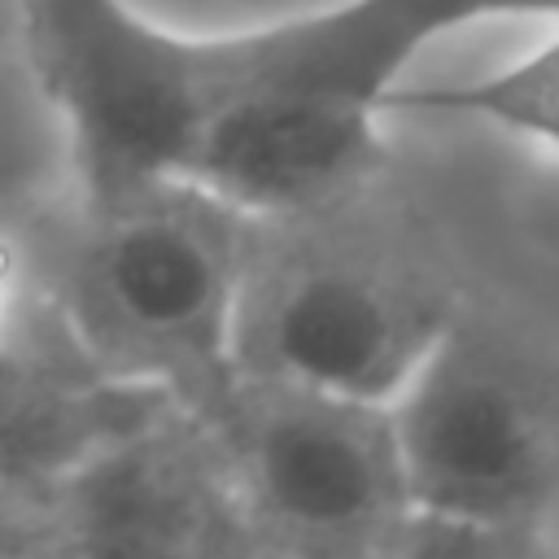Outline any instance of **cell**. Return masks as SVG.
I'll use <instances>...</instances> for the list:
<instances>
[{
	"label": "cell",
	"instance_id": "1",
	"mask_svg": "<svg viewBox=\"0 0 559 559\" xmlns=\"http://www.w3.org/2000/svg\"><path fill=\"white\" fill-rule=\"evenodd\" d=\"M253 218L188 179L74 197L35 231L31 271L79 354L188 411L236 376V301Z\"/></svg>",
	"mask_w": 559,
	"mask_h": 559
},
{
	"label": "cell",
	"instance_id": "2",
	"mask_svg": "<svg viewBox=\"0 0 559 559\" xmlns=\"http://www.w3.org/2000/svg\"><path fill=\"white\" fill-rule=\"evenodd\" d=\"M459 310L441 249L376 179L310 214L253 218L236 371L389 406Z\"/></svg>",
	"mask_w": 559,
	"mask_h": 559
},
{
	"label": "cell",
	"instance_id": "3",
	"mask_svg": "<svg viewBox=\"0 0 559 559\" xmlns=\"http://www.w3.org/2000/svg\"><path fill=\"white\" fill-rule=\"evenodd\" d=\"M17 26L87 201L179 179L197 131L240 87V31L179 35L131 0H17Z\"/></svg>",
	"mask_w": 559,
	"mask_h": 559
},
{
	"label": "cell",
	"instance_id": "4",
	"mask_svg": "<svg viewBox=\"0 0 559 559\" xmlns=\"http://www.w3.org/2000/svg\"><path fill=\"white\" fill-rule=\"evenodd\" d=\"M411 511L550 550L559 507V362L467 306L389 402Z\"/></svg>",
	"mask_w": 559,
	"mask_h": 559
},
{
	"label": "cell",
	"instance_id": "5",
	"mask_svg": "<svg viewBox=\"0 0 559 559\" xmlns=\"http://www.w3.org/2000/svg\"><path fill=\"white\" fill-rule=\"evenodd\" d=\"M210 432L253 550L389 555L411 493L393 411L236 371L192 411Z\"/></svg>",
	"mask_w": 559,
	"mask_h": 559
},
{
	"label": "cell",
	"instance_id": "6",
	"mask_svg": "<svg viewBox=\"0 0 559 559\" xmlns=\"http://www.w3.org/2000/svg\"><path fill=\"white\" fill-rule=\"evenodd\" d=\"M44 555L253 550L201 419L166 402L35 493Z\"/></svg>",
	"mask_w": 559,
	"mask_h": 559
},
{
	"label": "cell",
	"instance_id": "7",
	"mask_svg": "<svg viewBox=\"0 0 559 559\" xmlns=\"http://www.w3.org/2000/svg\"><path fill=\"white\" fill-rule=\"evenodd\" d=\"M384 105L297 83H253L197 131L179 179L249 218L336 205L384 175Z\"/></svg>",
	"mask_w": 559,
	"mask_h": 559
},
{
	"label": "cell",
	"instance_id": "8",
	"mask_svg": "<svg viewBox=\"0 0 559 559\" xmlns=\"http://www.w3.org/2000/svg\"><path fill=\"white\" fill-rule=\"evenodd\" d=\"M162 389L96 371L48 306L0 336V485L35 498L105 437L166 406Z\"/></svg>",
	"mask_w": 559,
	"mask_h": 559
},
{
	"label": "cell",
	"instance_id": "9",
	"mask_svg": "<svg viewBox=\"0 0 559 559\" xmlns=\"http://www.w3.org/2000/svg\"><path fill=\"white\" fill-rule=\"evenodd\" d=\"M389 109L485 122L559 153V31L520 61L498 66L480 79L393 83L384 92V114Z\"/></svg>",
	"mask_w": 559,
	"mask_h": 559
},
{
	"label": "cell",
	"instance_id": "10",
	"mask_svg": "<svg viewBox=\"0 0 559 559\" xmlns=\"http://www.w3.org/2000/svg\"><path fill=\"white\" fill-rule=\"evenodd\" d=\"M371 26L384 35V44L397 52V61L411 70L419 52L454 35L459 26L489 22V17H546L559 22V0H354Z\"/></svg>",
	"mask_w": 559,
	"mask_h": 559
},
{
	"label": "cell",
	"instance_id": "11",
	"mask_svg": "<svg viewBox=\"0 0 559 559\" xmlns=\"http://www.w3.org/2000/svg\"><path fill=\"white\" fill-rule=\"evenodd\" d=\"M9 555H44V528L35 515V498L0 485V559Z\"/></svg>",
	"mask_w": 559,
	"mask_h": 559
}]
</instances>
